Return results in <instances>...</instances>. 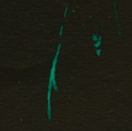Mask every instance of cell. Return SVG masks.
I'll return each mask as SVG.
<instances>
[{"label": "cell", "instance_id": "obj_1", "mask_svg": "<svg viewBox=\"0 0 132 131\" xmlns=\"http://www.w3.org/2000/svg\"><path fill=\"white\" fill-rule=\"evenodd\" d=\"M60 48H61V44H59L58 48H57V53H56V55H55V58H54V62H53V67H52V70H51V74H50L49 86H48V96H47V100H48L47 112H48V114H51V89H52V85L54 86V89L56 90V91H58L56 84H55V81H54V76H55V67H56L57 58H58V55H59V52H60Z\"/></svg>", "mask_w": 132, "mask_h": 131}, {"label": "cell", "instance_id": "obj_2", "mask_svg": "<svg viewBox=\"0 0 132 131\" xmlns=\"http://www.w3.org/2000/svg\"><path fill=\"white\" fill-rule=\"evenodd\" d=\"M100 43H101V40H99V41H98L97 43H96V44H95V47H96V48H98V47H99V46H100Z\"/></svg>", "mask_w": 132, "mask_h": 131}, {"label": "cell", "instance_id": "obj_3", "mask_svg": "<svg viewBox=\"0 0 132 131\" xmlns=\"http://www.w3.org/2000/svg\"><path fill=\"white\" fill-rule=\"evenodd\" d=\"M97 55L98 56H100V55H101V50H100V49H98L97 50Z\"/></svg>", "mask_w": 132, "mask_h": 131}, {"label": "cell", "instance_id": "obj_4", "mask_svg": "<svg viewBox=\"0 0 132 131\" xmlns=\"http://www.w3.org/2000/svg\"><path fill=\"white\" fill-rule=\"evenodd\" d=\"M63 26H62V27H61V30H60V36L62 35V33H63Z\"/></svg>", "mask_w": 132, "mask_h": 131}, {"label": "cell", "instance_id": "obj_5", "mask_svg": "<svg viewBox=\"0 0 132 131\" xmlns=\"http://www.w3.org/2000/svg\"><path fill=\"white\" fill-rule=\"evenodd\" d=\"M93 40H97V37H96V36H93Z\"/></svg>", "mask_w": 132, "mask_h": 131}]
</instances>
